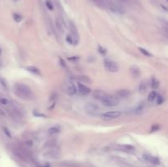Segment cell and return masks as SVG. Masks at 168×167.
Returning <instances> with one entry per match:
<instances>
[{
    "mask_svg": "<svg viewBox=\"0 0 168 167\" xmlns=\"http://www.w3.org/2000/svg\"><path fill=\"white\" fill-rule=\"evenodd\" d=\"M151 85H152V89H157V88L159 87V81H158L156 78H154V79L152 80Z\"/></svg>",
    "mask_w": 168,
    "mask_h": 167,
    "instance_id": "20",
    "label": "cell"
},
{
    "mask_svg": "<svg viewBox=\"0 0 168 167\" xmlns=\"http://www.w3.org/2000/svg\"><path fill=\"white\" fill-rule=\"evenodd\" d=\"M45 5H46V7H48V10H53V5L52 4V2L50 0H46L45 1Z\"/></svg>",
    "mask_w": 168,
    "mask_h": 167,
    "instance_id": "22",
    "label": "cell"
},
{
    "mask_svg": "<svg viewBox=\"0 0 168 167\" xmlns=\"http://www.w3.org/2000/svg\"><path fill=\"white\" fill-rule=\"evenodd\" d=\"M2 54V49H1V48H0V55Z\"/></svg>",
    "mask_w": 168,
    "mask_h": 167,
    "instance_id": "34",
    "label": "cell"
},
{
    "mask_svg": "<svg viewBox=\"0 0 168 167\" xmlns=\"http://www.w3.org/2000/svg\"><path fill=\"white\" fill-rule=\"evenodd\" d=\"M0 116H5V112L2 108H0Z\"/></svg>",
    "mask_w": 168,
    "mask_h": 167,
    "instance_id": "32",
    "label": "cell"
},
{
    "mask_svg": "<svg viewBox=\"0 0 168 167\" xmlns=\"http://www.w3.org/2000/svg\"><path fill=\"white\" fill-rule=\"evenodd\" d=\"M131 91L129 89H120L116 93V97L117 98H127L131 95Z\"/></svg>",
    "mask_w": 168,
    "mask_h": 167,
    "instance_id": "7",
    "label": "cell"
},
{
    "mask_svg": "<svg viewBox=\"0 0 168 167\" xmlns=\"http://www.w3.org/2000/svg\"><path fill=\"white\" fill-rule=\"evenodd\" d=\"M59 61H60V63H61V66H62L63 68H66V64L64 60H62V58H59Z\"/></svg>",
    "mask_w": 168,
    "mask_h": 167,
    "instance_id": "29",
    "label": "cell"
},
{
    "mask_svg": "<svg viewBox=\"0 0 168 167\" xmlns=\"http://www.w3.org/2000/svg\"><path fill=\"white\" fill-rule=\"evenodd\" d=\"M131 72L132 76L135 77H139L140 76V70L138 66H133L131 67Z\"/></svg>",
    "mask_w": 168,
    "mask_h": 167,
    "instance_id": "12",
    "label": "cell"
},
{
    "mask_svg": "<svg viewBox=\"0 0 168 167\" xmlns=\"http://www.w3.org/2000/svg\"><path fill=\"white\" fill-rule=\"evenodd\" d=\"M157 92H155V91H152L149 94V97H148V101L150 102H154V100L156 99V98H157Z\"/></svg>",
    "mask_w": 168,
    "mask_h": 167,
    "instance_id": "16",
    "label": "cell"
},
{
    "mask_svg": "<svg viewBox=\"0 0 168 167\" xmlns=\"http://www.w3.org/2000/svg\"><path fill=\"white\" fill-rule=\"evenodd\" d=\"M56 27H57V29L60 32H63V25H62V23L59 19L56 20Z\"/></svg>",
    "mask_w": 168,
    "mask_h": 167,
    "instance_id": "18",
    "label": "cell"
},
{
    "mask_svg": "<svg viewBox=\"0 0 168 167\" xmlns=\"http://www.w3.org/2000/svg\"><path fill=\"white\" fill-rule=\"evenodd\" d=\"M4 131L7 134V137H9V138H12V135L9 134V132H8V130H7V129H6V128H4Z\"/></svg>",
    "mask_w": 168,
    "mask_h": 167,
    "instance_id": "31",
    "label": "cell"
},
{
    "mask_svg": "<svg viewBox=\"0 0 168 167\" xmlns=\"http://www.w3.org/2000/svg\"><path fill=\"white\" fill-rule=\"evenodd\" d=\"M143 159L144 161H150L151 163L155 164V165H158L159 164V160L157 157H154V156H150V155H148V154H144L142 156Z\"/></svg>",
    "mask_w": 168,
    "mask_h": 167,
    "instance_id": "9",
    "label": "cell"
},
{
    "mask_svg": "<svg viewBox=\"0 0 168 167\" xmlns=\"http://www.w3.org/2000/svg\"><path fill=\"white\" fill-rule=\"evenodd\" d=\"M159 129H160V126H159L158 125H154V126L152 127L151 130H150V133H154V131H157Z\"/></svg>",
    "mask_w": 168,
    "mask_h": 167,
    "instance_id": "27",
    "label": "cell"
},
{
    "mask_svg": "<svg viewBox=\"0 0 168 167\" xmlns=\"http://www.w3.org/2000/svg\"><path fill=\"white\" fill-rule=\"evenodd\" d=\"M84 110L85 112L89 114V115H92L94 116L97 112H99V106L93 102H87L85 106H84Z\"/></svg>",
    "mask_w": 168,
    "mask_h": 167,
    "instance_id": "5",
    "label": "cell"
},
{
    "mask_svg": "<svg viewBox=\"0 0 168 167\" xmlns=\"http://www.w3.org/2000/svg\"><path fill=\"white\" fill-rule=\"evenodd\" d=\"M26 144H27V145H29V146H32L33 145V142L31 141V140H29V141L26 142Z\"/></svg>",
    "mask_w": 168,
    "mask_h": 167,
    "instance_id": "33",
    "label": "cell"
},
{
    "mask_svg": "<svg viewBox=\"0 0 168 167\" xmlns=\"http://www.w3.org/2000/svg\"><path fill=\"white\" fill-rule=\"evenodd\" d=\"M34 115L35 116H38V117H46V116L43 115V114H41L40 112H34Z\"/></svg>",
    "mask_w": 168,
    "mask_h": 167,
    "instance_id": "30",
    "label": "cell"
},
{
    "mask_svg": "<svg viewBox=\"0 0 168 167\" xmlns=\"http://www.w3.org/2000/svg\"><path fill=\"white\" fill-rule=\"evenodd\" d=\"M75 80H77L79 83L85 84V83H90L91 80L89 79V77L86 76H77L75 78Z\"/></svg>",
    "mask_w": 168,
    "mask_h": 167,
    "instance_id": "10",
    "label": "cell"
},
{
    "mask_svg": "<svg viewBox=\"0 0 168 167\" xmlns=\"http://www.w3.org/2000/svg\"><path fill=\"white\" fill-rule=\"evenodd\" d=\"M121 116V112L119 111H112V112H107L102 114L100 117L103 120H111L118 118Z\"/></svg>",
    "mask_w": 168,
    "mask_h": 167,
    "instance_id": "4",
    "label": "cell"
},
{
    "mask_svg": "<svg viewBox=\"0 0 168 167\" xmlns=\"http://www.w3.org/2000/svg\"><path fill=\"white\" fill-rule=\"evenodd\" d=\"M156 99H157V103L158 105H160L162 103H163V102H164V99H163V98L162 97L161 95L157 94Z\"/></svg>",
    "mask_w": 168,
    "mask_h": 167,
    "instance_id": "24",
    "label": "cell"
},
{
    "mask_svg": "<svg viewBox=\"0 0 168 167\" xmlns=\"http://www.w3.org/2000/svg\"><path fill=\"white\" fill-rule=\"evenodd\" d=\"M78 90L80 92V94L82 95H88L89 94V93L91 92V89L89 88L86 86L85 84L82 83H78Z\"/></svg>",
    "mask_w": 168,
    "mask_h": 167,
    "instance_id": "6",
    "label": "cell"
},
{
    "mask_svg": "<svg viewBox=\"0 0 168 167\" xmlns=\"http://www.w3.org/2000/svg\"><path fill=\"white\" fill-rule=\"evenodd\" d=\"M110 10L112 12H114V13H117V14L123 13V11H121V8L116 6V5H112V7H110Z\"/></svg>",
    "mask_w": 168,
    "mask_h": 167,
    "instance_id": "17",
    "label": "cell"
},
{
    "mask_svg": "<svg viewBox=\"0 0 168 167\" xmlns=\"http://www.w3.org/2000/svg\"><path fill=\"white\" fill-rule=\"evenodd\" d=\"M66 92L67 93V94L71 95V96L76 94V88L75 86V84H74L73 83H71V82L67 84L66 86Z\"/></svg>",
    "mask_w": 168,
    "mask_h": 167,
    "instance_id": "8",
    "label": "cell"
},
{
    "mask_svg": "<svg viewBox=\"0 0 168 167\" xmlns=\"http://www.w3.org/2000/svg\"><path fill=\"white\" fill-rule=\"evenodd\" d=\"M70 29L71 30V32L74 35L75 37H78V33H77V30L76 28V26L74 25L72 22H70Z\"/></svg>",
    "mask_w": 168,
    "mask_h": 167,
    "instance_id": "19",
    "label": "cell"
},
{
    "mask_svg": "<svg viewBox=\"0 0 168 167\" xmlns=\"http://www.w3.org/2000/svg\"><path fill=\"white\" fill-rule=\"evenodd\" d=\"M66 41L68 43V44H72L74 43V40H73V38H72V36L71 35H66Z\"/></svg>",
    "mask_w": 168,
    "mask_h": 167,
    "instance_id": "26",
    "label": "cell"
},
{
    "mask_svg": "<svg viewBox=\"0 0 168 167\" xmlns=\"http://www.w3.org/2000/svg\"><path fill=\"white\" fill-rule=\"evenodd\" d=\"M107 94L105 92H103L102 90H95L94 93H93V97L95 99H98V100H101L103 97H104V95Z\"/></svg>",
    "mask_w": 168,
    "mask_h": 167,
    "instance_id": "11",
    "label": "cell"
},
{
    "mask_svg": "<svg viewBox=\"0 0 168 167\" xmlns=\"http://www.w3.org/2000/svg\"><path fill=\"white\" fill-rule=\"evenodd\" d=\"M13 18H14L15 22H20L22 21V17L20 14H17V13H14L13 14Z\"/></svg>",
    "mask_w": 168,
    "mask_h": 167,
    "instance_id": "23",
    "label": "cell"
},
{
    "mask_svg": "<svg viewBox=\"0 0 168 167\" xmlns=\"http://www.w3.org/2000/svg\"><path fill=\"white\" fill-rule=\"evenodd\" d=\"M15 1H17V0H15Z\"/></svg>",
    "mask_w": 168,
    "mask_h": 167,
    "instance_id": "36",
    "label": "cell"
},
{
    "mask_svg": "<svg viewBox=\"0 0 168 167\" xmlns=\"http://www.w3.org/2000/svg\"><path fill=\"white\" fill-rule=\"evenodd\" d=\"M14 92L17 96L25 100H29L33 97L31 89L24 84H16L14 85Z\"/></svg>",
    "mask_w": 168,
    "mask_h": 167,
    "instance_id": "1",
    "label": "cell"
},
{
    "mask_svg": "<svg viewBox=\"0 0 168 167\" xmlns=\"http://www.w3.org/2000/svg\"><path fill=\"white\" fill-rule=\"evenodd\" d=\"M103 64H104L105 69H106L107 71H109V72L116 73L118 72L119 70H120V66H119V65H118L116 62L112 61V60L105 59V60H104V62H103Z\"/></svg>",
    "mask_w": 168,
    "mask_h": 167,
    "instance_id": "3",
    "label": "cell"
},
{
    "mask_svg": "<svg viewBox=\"0 0 168 167\" xmlns=\"http://www.w3.org/2000/svg\"><path fill=\"white\" fill-rule=\"evenodd\" d=\"M0 103H1L2 105L7 106V105H8V103H9V101L7 100V98H0Z\"/></svg>",
    "mask_w": 168,
    "mask_h": 167,
    "instance_id": "25",
    "label": "cell"
},
{
    "mask_svg": "<svg viewBox=\"0 0 168 167\" xmlns=\"http://www.w3.org/2000/svg\"><path fill=\"white\" fill-rule=\"evenodd\" d=\"M118 1H121V2H124V1H125V0H118Z\"/></svg>",
    "mask_w": 168,
    "mask_h": 167,
    "instance_id": "35",
    "label": "cell"
},
{
    "mask_svg": "<svg viewBox=\"0 0 168 167\" xmlns=\"http://www.w3.org/2000/svg\"><path fill=\"white\" fill-rule=\"evenodd\" d=\"M26 70H27L29 72L33 73L35 75H38V76H40L41 75L40 69L35 67V66H27V67H26Z\"/></svg>",
    "mask_w": 168,
    "mask_h": 167,
    "instance_id": "13",
    "label": "cell"
},
{
    "mask_svg": "<svg viewBox=\"0 0 168 167\" xmlns=\"http://www.w3.org/2000/svg\"><path fill=\"white\" fill-rule=\"evenodd\" d=\"M139 51L141 52V53L144 55V56H146V57H152V56H153V55L150 53L149 52L147 51L146 49H144V48H139Z\"/></svg>",
    "mask_w": 168,
    "mask_h": 167,
    "instance_id": "21",
    "label": "cell"
},
{
    "mask_svg": "<svg viewBox=\"0 0 168 167\" xmlns=\"http://www.w3.org/2000/svg\"><path fill=\"white\" fill-rule=\"evenodd\" d=\"M147 84L145 82H142L140 83V84L139 85V92L140 94H145L147 92Z\"/></svg>",
    "mask_w": 168,
    "mask_h": 167,
    "instance_id": "15",
    "label": "cell"
},
{
    "mask_svg": "<svg viewBox=\"0 0 168 167\" xmlns=\"http://www.w3.org/2000/svg\"><path fill=\"white\" fill-rule=\"evenodd\" d=\"M99 53H100L101 54L105 55L107 53V50H106V49H105V48H102V47H101V46H99Z\"/></svg>",
    "mask_w": 168,
    "mask_h": 167,
    "instance_id": "28",
    "label": "cell"
},
{
    "mask_svg": "<svg viewBox=\"0 0 168 167\" xmlns=\"http://www.w3.org/2000/svg\"><path fill=\"white\" fill-rule=\"evenodd\" d=\"M102 106L104 107H116L119 104V98H117L116 96L114 95H108L105 94L104 97L100 100Z\"/></svg>",
    "mask_w": 168,
    "mask_h": 167,
    "instance_id": "2",
    "label": "cell"
},
{
    "mask_svg": "<svg viewBox=\"0 0 168 167\" xmlns=\"http://www.w3.org/2000/svg\"><path fill=\"white\" fill-rule=\"evenodd\" d=\"M48 132V134L50 135H57V134H58L59 132H60V128L57 127V126H53V127L49 128Z\"/></svg>",
    "mask_w": 168,
    "mask_h": 167,
    "instance_id": "14",
    "label": "cell"
}]
</instances>
